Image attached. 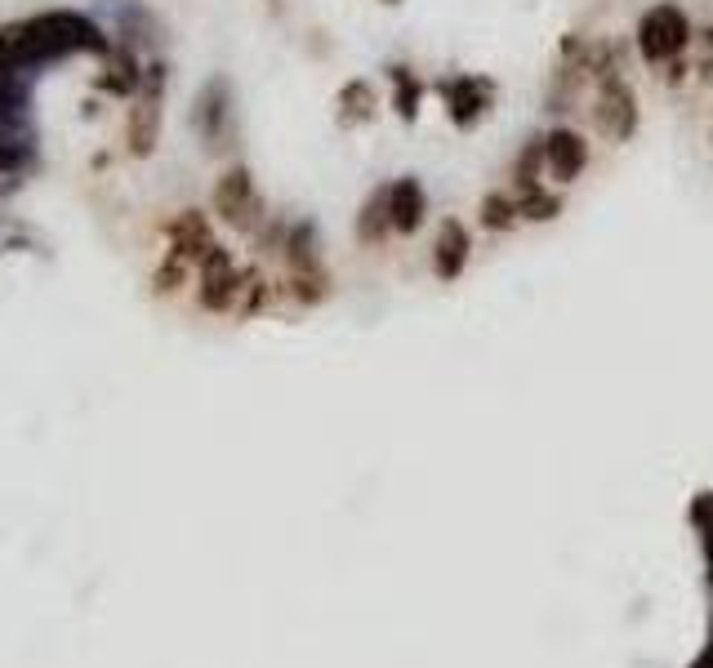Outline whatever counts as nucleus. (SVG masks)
I'll return each mask as SVG.
<instances>
[{
    "mask_svg": "<svg viewBox=\"0 0 713 668\" xmlns=\"http://www.w3.org/2000/svg\"><path fill=\"white\" fill-rule=\"evenodd\" d=\"M634 41H638V54L651 67H669V63H678V58L691 54L695 28H691V19H687V10L678 6V0H660V6L642 10Z\"/></svg>",
    "mask_w": 713,
    "mask_h": 668,
    "instance_id": "obj_1",
    "label": "nucleus"
},
{
    "mask_svg": "<svg viewBox=\"0 0 713 668\" xmlns=\"http://www.w3.org/2000/svg\"><path fill=\"white\" fill-rule=\"evenodd\" d=\"M638 121H642V107H638L634 85L620 72L603 76L598 94H593V126H598V134L607 143H629L638 134Z\"/></svg>",
    "mask_w": 713,
    "mask_h": 668,
    "instance_id": "obj_2",
    "label": "nucleus"
},
{
    "mask_svg": "<svg viewBox=\"0 0 713 668\" xmlns=\"http://www.w3.org/2000/svg\"><path fill=\"white\" fill-rule=\"evenodd\" d=\"M210 201H214V214L227 223L232 233H255L259 223H264V196H259L255 174H251L246 165L223 170Z\"/></svg>",
    "mask_w": 713,
    "mask_h": 668,
    "instance_id": "obj_3",
    "label": "nucleus"
},
{
    "mask_svg": "<svg viewBox=\"0 0 713 668\" xmlns=\"http://www.w3.org/2000/svg\"><path fill=\"white\" fill-rule=\"evenodd\" d=\"M161 103H166V67L152 63V67L143 72V80H139V98H135L130 130H126L135 157H152V152H157V139H161V111H166Z\"/></svg>",
    "mask_w": 713,
    "mask_h": 668,
    "instance_id": "obj_4",
    "label": "nucleus"
},
{
    "mask_svg": "<svg viewBox=\"0 0 713 668\" xmlns=\"http://www.w3.org/2000/svg\"><path fill=\"white\" fill-rule=\"evenodd\" d=\"M441 98H446V117L455 130H472L478 126L491 103H496V80L491 76H478V72H459L441 85Z\"/></svg>",
    "mask_w": 713,
    "mask_h": 668,
    "instance_id": "obj_5",
    "label": "nucleus"
},
{
    "mask_svg": "<svg viewBox=\"0 0 713 668\" xmlns=\"http://www.w3.org/2000/svg\"><path fill=\"white\" fill-rule=\"evenodd\" d=\"M196 268H201V308H205V312H227V308L242 303V294H246V272L232 263V255H227L223 246H214Z\"/></svg>",
    "mask_w": 713,
    "mask_h": 668,
    "instance_id": "obj_6",
    "label": "nucleus"
},
{
    "mask_svg": "<svg viewBox=\"0 0 713 668\" xmlns=\"http://www.w3.org/2000/svg\"><path fill=\"white\" fill-rule=\"evenodd\" d=\"M32 32H36V41H41L45 54L76 50V45H81V50H103L98 28H94L89 19H81V14H67V10H54V14L32 19Z\"/></svg>",
    "mask_w": 713,
    "mask_h": 668,
    "instance_id": "obj_7",
    "label": "nucleus"
},
{
    "mask_svg": "<svg viewBox=\"0 0 713 668\" xmlns=\"http://www.w3.org/2000/svg\"><path fill=\"white\" fill-rule=\"evenodd\" d=\"M544 170L553 183H575L588 170V139L571 126H553L544 134Z\"/></svg>",
    "mask_w": 713,
    "mask_h": 668,
    "instance_id": "obj_8",
    "label": "nucleus"
},
{
    "mask_svg": "<svg viewBox=\"0 0 713 668\" xmlns=\"http://www.w3.org/2000/svg\"><path fill=\"white\" fill-rule=\"evenodd\" d=\"M468 259H472V233L464 228L459 218H441L437 237H433V272H437V281H459Z\"/></svg>",
    "mask_w": 713,
    "mask_h": 668,
    "instance_id": "obj_9",
    "label": "nucleus"
},
{
    "mask_svg": "<svg viewBox=\"0 0 713 668\" xmlns=\"http://www.w3.org/2000/svg\"><path fill=\"white\" fill-rule=\"evenodd\" d=\"M389 214H393V233L397 237H415L428 218V192L415 174H402L389 183Z\"/></svg>",
    "mask_w": 713,
    "mask_h": 668,
    "instance_id": "obj_10",
    "label": "nucleus"
},
{
    "mask_svg": "<svg viewBox=\"0 0 713 668\" xmlns=\"http://www.w3.org/2000/svg\"><path fill=\"white\" fill-rule=\"evenodd\" d=\"M227 111H232V89H227V80L223 76H214V80H205L201 85V94H196V130H201V139L214 148L219 139H223V130H227Z\"/></svg>",
    "mask_w": 713,
    "mask_h": 668,
    "instance_id": "obj_11",
    "label": "nucleus"
},
{
    "mask_svg": "<svg viewBox=\"0 0 713 668\" xmlns=\"http://www.w3.org/2000/svg\"><path fill=\"white\" fill-rule=\"evenodd\" d=\"M214 233H210V218L201 209H183L179 218H170V250L183 255L188 263H201L214 250Z\"/></svg>",
    "mask_w": 713,
    "mask_h": 668,
    "instance_id": "obj_12",
    "label": "nucleus"
},
{
    "mask_svg": "<svg viewBox=\"0 0 713 668\" xmlns=\"http://www.w3.org/2000/svg\"><path fill=\"white\" fill-rule=\"evenodd\" d=\"M352 237L362 246H384L393 237V214H389V183H380L362 205H356V223H352Z\"/></svg>",
    "mask_w": 713,
    "mask_h": 668,
    "instance_id": "obj_13",
    "label": "nucleus"
},
{
    "mask_svg": "<svg viewBox=\"0 0 713 668\" xmlns=\"http://www.w3.org/2000/svg\"><path fill=\"white\" fill-rule=\"evenodd\" d=\"M334 117H339V126L343 130H352V126H366V121H375V89L366 85V80H348L339 94H334Z\"/></svg>",
    "mask_w": 713,
    "mask_h": 668,
    "instance_id": "obj_14",
    "label": "nucleus"
},
{
    "mask_svg": "<svg viewBox=\"0 0 713 668\" xmlns=\"http://www.w3.org/2000/svg\"><path fill=\"white\" fill-rule=\"evenodd\" d=\"M389 76H393V111H397L402 121H415L419 117V103H424V80L406 63H393Z\"/></svg>",
    "mask_w": 713,
    "mask_h": 668,
    "instance_id": "obj_15",
    "label": "nucleus"
},
{
    "mask_svg": "<svg viewBox=\"0 0 713 668\" xmlns=\"http://www.w3.org/2000/svg\"><path fill=\"white\" fill-rule=\"evenodd\" d=\"M478 218H482L487 233H513L518 223H522L518 196H509V192H487L482 205H478Z\"/></svg>",
    "mask_w": 713,
    "mask_h": 668,
    "instance_id": "obj_16",
    "label": "nucleus"
},
{
    "mask_svg": "<svg viewBox=\"0 0 713 668\" xmlns=\"http://www.w3.org/2000/svg\"><path fill=\"white\" fill-rule=\"evenodd\" d=\"M518 209H522L526 223H553L562 214V196L549 192L544 183H535V187H522L518 192Z\"/></svg>",
    "mask_w": 713,
    "mask_h": 668,
    "instance_id": "obj_17",
    "label": "nucleus"
},
{
    "mask_svg": "<svg viewBox=\"0 0 713 668\" xmlns=\"http://www.w3.org/2000/svg\"><path fill=\"white\" fill-rule=\"evenodd\" d=\"M540 179H544V134H531L526 148H522L518 161H513V183H518V192H522V187H535Z\"/></svg>",
    "mask_w": 713,
    "mask_h": 668,
    "instance_id": "obj_18",
    "label": "nucleus"
},
{
    "mask_svg": "<svg viewBox=\"0 0 713 668\" xmlns=\"http://www.w3.org/2000/svg\"><path fill=\"white\" fill-rule=\"evenodd\" d=\"M188 272H192V263H188L183 255H174V250H170V255H166V263L157 268V290H161V294H174L179 285H188Z\"/></svg>",
    "mask_w": 713,
    "mask_h": 668,
    "instance_id": "obj_19",
    "label": "nucleus"
},
{
    "mask_svg": "<svg viewBox=\"0 0 713 668\" xmlns=\"http://www.w3.org/2000/svg\"><path fill=\"white\" fill-rule=\"evenodd\" d=\"M691 67H695L700 80H713V23L695 32V41H691Z\"/></svg>",
    "mask_w": 713,
    "mask_h": 668,
    "instance_id": "obj_20",
    "label": "nucleus"
},
{
    "mask_svg": "<svg viewBox=\"0 0 713 668\" xmlns=\"http://www.w3.org/2000/svg\"><path fill=\"white\" fill-rule=\"evenodd\" d=\"M19 165V152L10 148V143H0V174H6V170H14Z\"/></svg>",
    "mask_w": 713,
    "mask_h": 668,
    "instance_id": "obj_21",
    "label": "nucleus"
},
{
    "mask_svg": "<svg viewBox=\"0 0 713 668\" xmlns=\"http://www.w3.org/2000/svg\"><path fill=\"white\" fill-rule=\"evenodd\" d=\"M384 6H402V0H384Z\"/></svg>",
    "mask_w": 713,
    "mask_h": 668,
    "instance_id": "obj_22",
    "label": "nucleus"
}]
</instances>
